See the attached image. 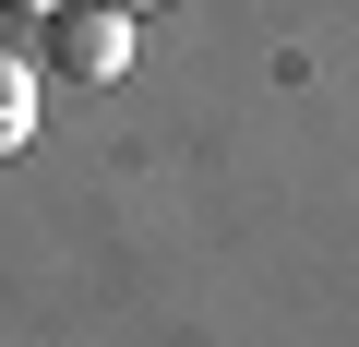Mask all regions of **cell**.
<instances>
[{
	"mask_svg": "<svg viewBox=\"0 0 359 347\" xmlns=\"http://www.w3.org/2000/svg\"><path fill=\"white\" fill-rule=\"evenodd\" d=\"M0 13H36V25H48V13H60V0H0Z\"/></svg>",
	"mask_w": 359,
	"mask_h": 347,
	"instance_id": "cell-3",
	"label": "cell"
},
{
	"mask_svg": "<svg viewBox=\"0 0 359 347\" xmlns=\"http://www.w3.org/2000/svg\"><path fill=\"white\" fill-rule=\"evenodd\" d=\"M36 84H48V72H36L25 48H0V156L36 144Z\"/></svg>",
	"mask_w": 359,
	"mask_h": 347,
	"instance_id": "cell-2",
	"label": "cell"
},
{
	"mask_svg": "<svg viewBox=\"0 0 359 347\" xmlns=\"http://www.w3.org/2000/svg\"><path fill=\"white\" fill-rule=\"evenodd\" d=\"M108 13H156V0H108Z\"/></svg>",
	"mask_w": 359,
	"mask_h": 347,
	"instance_id": "cell-4",
	"label": "cell"
},
{
	"mask_svg": "<svg viewBox=\"0 0 359 347\" xmlns=\"http://www.w3.org/2000/svg\"><path fill=\"white\" fill-rule=\"evenodd\" d=\"M48 72H60V84H120V72H132V13L60 0V13H48Z\"/></svg>",
	"mask_w": 359,
	"mask_h": 347,
	"instance_id": "cell-1",
	"label": "cell"
}]
</instances>
